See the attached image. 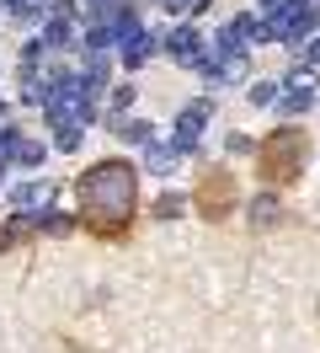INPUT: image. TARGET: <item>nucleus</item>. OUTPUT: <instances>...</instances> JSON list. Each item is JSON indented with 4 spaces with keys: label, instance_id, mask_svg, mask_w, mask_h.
I'll use <instances>...</instances> for the list:
<instances>
[{
    "label": "nucleus",
    "instance_id": "nucleus-1",
    "mask_svg": "<svg viewBox=\"0 0 320 353\" xmlns=\"http://www.w3.org/2000/svg\"><path fill=\"white\" fill-rule=\"evenodd\" d=\"M81 199V225L102 241H123L134 214H139V176L128 161H96L75 188Z\"/></svg>",
    "mask_w": 320,
    "mask_h": 353
},
{
    "label": "nucleus",
    "instance_id": "nucleus-2",
    "mask_svg": "<svg viewBox=\"0 0 320 353\" xmlns=\"http://www.w3.org/2000/svg\"><path fill=\"white\" fill-rule=\"evenodd\" d=\"M304 161H310V134L304 129H277V134L262 139L256 172H262V182H273V188H294L299 176H304Z\"/></svg>",
    "mask_w": 320,
    "mask_h": 353
},
{
    "label": "nucleus",
    "instance_id": "nucleus-3",
    "mask_svg": "<svg viewBox=\"0 0 320 353\" xmlns=\"http://www.w3.org/2000/svg\"><path fill=\"white\" fill-rule=\"evenodd\" d=\"M235 203H240V182H235L230 172H219V166H209V172L198 176V188H192V209L203 214L209 225H219L224 214H230Z\"/></svg>",
    "mask_w": 320,
    "mask_h": 353
}]
</instances>
